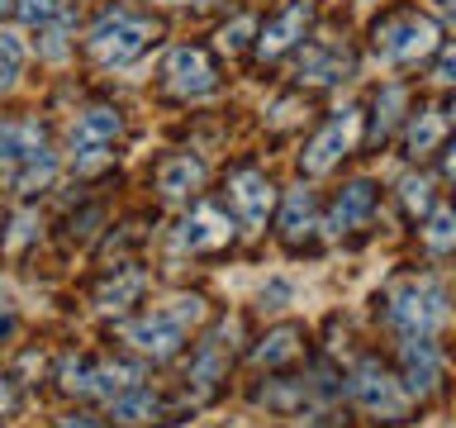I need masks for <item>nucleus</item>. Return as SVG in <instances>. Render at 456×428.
Here are the masks:
<instances>
[{
    "label": "nucleus",
    "instance_id": "f257e3e1",
    "mask_svg": "<svg viewBox=\"0 0 456 428\" xmlns=\"http://www.w3.org/2000/svg\"><path fill=\"white\" fill-rule=\"evenodd\" d=\"M152 38H157V29L148 20L114 10V14H105V20L91 29V57H95L100 67H128L134 57L148 53Z\"/></svg>",
    "mask_w": 456,
    "mask_h": 428
},
{
    "label": "nucleus",
    "instance_id": "f03ea898",
    "mask_svg": "<svg viewBox=\"0 0 456 428\" xmlns=\"http://www.w3.org/2000/svg\"><path fill=\"white\" fill-rule=\"evenodd\" d=\"M442 319H447V295L437 281H404L390 295V324L404 338H428Z\"/></svg>",
    "mask_w": 456,
    "mask_h": 428
},
{
    "label": "nucleus",
    "instance_id": "7ed1b4c3",
    "mask_svg": "<svg viewBox=\"0 0 456 428\" xmlns=\"http://www.w3.org/2000/svg\"><path fill=\"white\" fill-rule=\"evenodd\" d=\"M437 48V24L423 14H395V20L376 24V53L385 62H419Z\"/></svg>",
    "mask_w": 456,
    "mask_h": 428
},
{
    "label": "nucleus",
    "instance_id": "20e7f679",
    "mask_svg": "<svg viewBox=\"0 0 456 428\" xmlns=\"http://www.w3.org/2000/svg\"><path fill=\"white\" fill-rule=\"evenodd\" d=\"M119 110H110V105H95V110H86L77 128H71V162H77V171H95V167H105V157L114 148V138H119Z\"/></svg>",
    "mask_w": 456,
    "mask_h": 428
},
{
    "label": "nucleus",
    "instance_id": "39448f33",
    "mask_svg": "<svg viewBox=\"0 0 456 428\" xmlns=\"http://www.w3.org/2000/svg\"><path fill=\"white\" fill-rule=\"evenodd\" d=\"M352 395H356V405H362L366 414H380V419H404V409H409V399H404V391H399V381H395L380 362L356 366Z\"/></svg>",
    "mask_w": 456,
    "mask_h": 428
},
{
    "label": "nucleus",
    "instance_id": "423d86ee",
    "mask_svg": "<svg viewBox=\"0 0 456 428\" xmlns=\"http://www.w3.org/2000/svg\"><path fill=\"white\" fill-rule=\"evenodd\" d=\"M352 138H356V110H342L338 119L328 124L323 134H319V138H314L309 148H305V157H299V167H305L309 177H323V171H333V162H338V157L352 148Z\"/></svg>",
    "mask_w": 456,
    "mask_h": 428
},
{
    "label": "nucleus",
    "instance_id": "0eeeda50",
    "mask_svg": "<svg viewBox=\"0 0 456 428\" xmlns=\"http://www.w3.org/2000/svg\"><path fill=\"white\" fill-rule=\"evenodd\" d=\"M124 338L134 342L138 352H148V357H157V362H167V357H176L181 352V338H185V328L171 319L167 309H157V314H148V319H134L124 328Z\"/></svg>",
    "mask_w": 456,
    "mask_h": 428
},
{
    "label": "nucleus",
    "instance_id": "6e6552de",
    "mask_svg": "<svg viewBox=\"0 0 456 428\" xmlns=\"http://www.w3.org/2000/svg\"><path fill=\"white\" fill-rule=\"evenodd\" d=\"M228 200H233L238 219L248 228H262L271 205H276V185H271L262 171H238L233 181H228Z\"/></svg>",
    "mask_w": 456,
    "mask_h": 428
},
{
    "label": "nucleus",
    "instance_id": "1a4fd4ad",
    "mask_svg": "<svg viewBox=\"0 0 456 428\" xmlns=\"http://www.w3.org/2000/svg\"><path fill=\"white\" fill-rule=\"evenodd\" d=\"M167 86L176 95H205V91H214V67H209L205 48H171V57H167Z\"/></svg>",
    "mask_w": 456,
    "mask_h": 428
},
{
    "label": "nucleus",
    "instance_id": "9d476101",
    "mask_svg": "<svg viewBox=\"0 0 456 428\" xmlns=\"http://www.w3.org/2000/svg\"><path fill=\"white\" fill-rule=\"evenodd\" d=\"M228 238H233V224L214 205H195L191 219L181 224V248H191V252H219Z\"/></svg>",
    "mask_w": 456,
    "mask_h": 428
},
{
    "label": "nucleus",
    "instance_id": "9b49d317",
    "mask_svg": "<svg viewBox=\"0 0 456 428\" xmlns=\"http://www.w3.org/2000/svg\"><path fill=\"white\" fill-rule=\"evenodd\" d=\"M305 24H309V5L305 0H295L290 10H281L276 20H271L262 29V43H256V53L262 57H281V53H290L299 38H305Z\"/></svg>",
    "mask_w": 456,
    "mask_h": 428
},
{
    "label": "nucleus",
    "instance_id": "f8f14e48",
    "mask_svg": "<svg viewBox=\"0 0 456 428\" xmlns=\"http://www.w3.org/2000/svg\"><path fill=\"white\" fill-rule=\"evenodd\" d=\"M370 210H376V185L370 181H352L347 191L338 195V205H333V219H328V234H352L356 224H366L370 219Z\"/></svg>",
    "mask_w": 456,
    "mask_h": 428
},
{
    "label": "nucleus",
    "instance_id": "ddd939ff",
    "mask_svg": "<svg viewBox=\"0 0 456 428\" xmlns=\"http://www.w3.org/2000/svg\"><path fill=\"white\" fill-rule=\"evenodd\" d=\"M437 381V352L428 338H409L404 342V385L413 395H428Z\"/></svg>",
    "mask_w": 456,
    "mask_h": 428
},
{
    "label": "nucleus",
    "instance_id": "4468645a",
    "mask_svg": "<svg viewBox=\"0 0 456 428\" xmlns=\"http://www.w3.org/2000/svg\"><path fill=\"white\" fill-rule=\"evenodd\" d=\"M347 67H352V62H347V53H342L338 43H314V48H305V57H299V77H305V81H319V86L338 81Z\"/></svg>",
    "mask_w": 456,
    "mask_h": 428
},
{
    "label": "nucleus",
    "instance_id": "2eb2a0df",
    "mask_svg": "<svg viewBox=\"0 0 456 428\" xmlns=\"http://www.w3.org/2000/svg\"><path fill=\"white\" fill-rule=\"evenodd\" d=\"M200 181H205V167H200L195 157H171V162H162V171H157V191H162L167 200L195 195Z\"/></svg>",
    "mask_w": 456,
    "mask_h": 428
},
{
    "label": "nucleus",
    "instance_id": "dca6fc26",
    "mask_svg": "<svg viewBox=\"0 0 456 428\" xmlns=\"http://www.w3.org/2000/svg\"><path fill=\"white\" fill-rule=\"evenodd\" d=\"M138 295H142V271H138V267H119V271H114V276L95 291V309L119 314V309L134 305Z\"/></svg>",
    "mask_w": 456,
    "mask_h": 428
},
{
    "label": "nucleus",
    "instance_id": "f3484780",
    "mask_svg": "<svg viewBox=\"0 0 456 428\" xmlns=\"http://www.w3.org/2000/svg\"><path fill=\"white\" fill-rule=\"evenodd\" d=\"M91 395L100 399H119L128 391H138V371L124 366V362H105V366H91V385H86Z\"/></svg>",
    "mask_w": 456,
    "mask_h": 428
},
{
    "label": "nucleus",
    "instance_id": "a211bd4d",
    "mask_svg": "<svg viewBox=\"0 0 456 428\" xmlns=\"http://www.w3.org/2000/svg\"><path fill=\"white\" fill-rule=\"evenodd\" d=\"M309 234H314V195L295 191L290 200H285V210H281V238L285 243H305Z\"/></svg>",
    "mask_w": 456,
    "mask_h": 428
},
{
    "label": "nucleus",
    "instance_id": "6ab92c4d",
    "mask_svg": "<svg viewBox=\"0 0 456 428\" xmlns=\"http://www.w3.org/2000/svg\"><path fill=\"white\" fill-rule=\"evenodd\" d=\"M157 395H148V391H128V395H119L114 399V424L119 428H142L148 419H157Z\"/></svg>",
    "mask_w": 456,
    "mask_h": 428
},
{
    "label": "nucleus",
    "instance_id": "aec40b11",
    "mask_svg": "<svg viewBox=\"0 0 456 428\" xmlns=\"http://www.w3.org/2000/svg\"><path fill=\"white\" fill-rule=\"evenodd\" d=\"M442 128H447V119H442V110H423L419 119L409 124V152H413V157L433 152L437 143H442Z\"/></svg>",
    "mask_w": 456,
    "mask_h": 428
},
{
    "label": "nucleus",
    "instance_id": "412c9836",
    "mask_svg": "<svg viewBox=\"0 0 456 428\" xmlns=\"http://www.w3.org/2000/svg\"><path fill=\"white\" fill-rule=\"evenodd\" d=\"M299 352V328H276V333H266V342L256 348V362L262 366H281V362H290V357Z\"/></svg>",
    "mask_w": 456,
    "mask_h": 428
},
{
    "label": "nucleus",
    "instance_id": "4be33fe9",
    "mask_svg": "<svg viewBox=\"0 0 456 428\" xmlns=\"http://www.w3.org/2000/svg\"><path fill=\"white\" fill-rule=\"evenodd\" d=\"M24 57H28L24 53V38L0 29V91H10V86H14V77L24 71Z\"/></svg>",
    "mask_w": 456,
    "mask_h": 428
},
{
    "label": "nucleus",
    "instance_id": "5701e85b",
    "mask_svg": "<svg viewBox=\"0 0 456 428\" xmlns=\"http://www.w3.org/2000/svg\"><path fill=\"white\" fill-rule=\"evenodd\" d=\"M399 110H404V91L399 86H385L380 91V100H376V119H370V138H385L395 128V119H399Z\"/></svg>",
    "mask_w": 456,
    "mask_h": 428
},
{
    "label": "nucleus",
    "instance_id": "b1692460",
    "mask_svg": "<svg viewBox=\"0 0 456 428\" xmlns=\"http://www.w3.org/2000/svg\"><path fill=\"white\" fill-rule=\"evenodd\" d=\"M423 238H428V248H452L456 243V210H437L433 219H428V228H423Z\"/></svg>",
    "mask_w": 456,
    "mask_h": 428
},
{
    "label": "nucleus",
    "instance_id": "393cba45",
    "mask_svg": "<svg viewBox=\"0 0 456 428\" xmlns=\"http://www.w3.org/2000/svg\"><path fill=\"white\" fill-rule=\"evenodd\" d=\"M399 200H404L409 214H423V210H433V185L423 177H404L399 181Z\"/></svg>",
    "mask_w": 456,
    "mask_h": 428
},
{
    "label": "nucleus",
    "instance_id": "a878e982",
    "mask_svg": "<svg viewBox=\"0 0 456 428\" xmlns=\"http://www.w3.org/2000/svg\"><path fill=\"white\" fill-rule=\"evenodd\" d=\"M62 14V0H20V20L24 24H53Z\"/></svg>",
    "mask_w": 456,
    "mask_h": 428
},
{
    "label": "nucleus",
    "instance_id": "bb28decb",
    "mask_svg": "<svg viewBox=\"0 0 456 428\" xmlns=\"http://www.w3.org/2000/svg\"><path fill=\"white\" fill-rule=\"evenodd\" d=\"M167 314H171L181 328H191V324L205 319V300H200V295H181V300H171V305H167Z\"/></svg>",
    "mask_w": 456,
    "mask_h": 428
},
{
    "label": "nucleus",
    "instance_id": "cd10ccee",
    "mask_svg": "<svg viewBox=\"0 0 456 428\" xmlns=\"http://www.w3.org/2000/svg\"><path fill=\"white\" fill-rule=\"evenodd\" d=\"M248 38H252V20H248V14H242V20H233V24H224V34H219V43H224L228 53H238Z\"/></svg>",
    "mask_w": 456,
    "mask_h": 428
},
{
    "label": "nucleus",
    "instance_id": "c85d7f7f",
    "mask_svg": "<svg viewBox=\"0 0 456 428\" xmlns=\"http://www.w3.org/2000/svg\"><path fill=\"white\" fill-rule=\"evenodd\" d=\"M28 238H34V214H20V219H14V234H10V248L20 252Z\"/></svg>",
    "mask_w": 456,
    "mask_h": 428
},
{
    "label": "nucleus",
    "instance_id": "c756f323",
    "mask_svg": "<svg viewBox=\"0 0 456 428\" xmlns=\"http://www.w3.org/2000/svg\"><path fill=\"white\" fill-rule=\"evenodd\" d=\"M437 81H456V48H447L437 57Z\"/></svg>",
    "mask_w": 456,
    "mask_h": 428
},
{
    "label": "nucleus",
    "instance_id": "7c9ffc66",
    "mask_svg": "<svg viewBox=\"0 0 456 428\" xmlns=\"http://www.w3.org/2000/svg\"><path fill=\"white\" fill-rule=\"evenodd\" d=\"M14 409V385H10V376H0V414H10Z\"/></svg>",
    "mask_w": 456,
    "mask_h": 428
},
{
    "label": "nucleus",
    "instance_id": "2f4dec72",
    "mask_svg": "<svg viewBox=\"0 0 456 428\" xmlns=\"http://www.w3.org/2000/svg\"><path fill=\"white\" fill-rule=\"evenodd\" d=\"M57 428H100V424H95V419H62Z\"/></svg>",
    "mask_w": 456,
    "mask_h": 428
},
{
    "label": "nucleus",
    "instance_id": "473e14b6",
    "mask_svg": "<svg viewBox=\"0 0 456 428\" xmlns=\"http://www.w3.org/2000/svg\"><path fill=\"white\" fill-rule=\"evenodd\" d=\"M437 10H442V14H447V20L456 24V0H437Z\"/></svg>",
    "mask_w": 456,
    "mask_h": 428
},
{
    "label": "nucleus",
    "instance_id": "72a5a7b5",
    "mask_svg": "<svg viewBox=\"0 0 456 428\" xmlns=\"http://www.w3.org/2000/svg\"><path fill=\"white\" fill-rule=\"evenodd\" d=\"M157 5H191V0H157Z\"/></svg>",
    "mask_w": 456,
    "mask_h": 428
},
{
    "label": "nucleus",
    "instance_id": "f704fd0d",
    "mask_svg": "<svg viewBox=\"0 0 456 428\" xmlns=\"http://www.w3.org/2000/svg\"><path fill=\"white\" fill-rule=\"evenodd\" d=\"M10 5H14V0H0V14H5V10H10Z\"/></svg>",
    "mask_w": 456,
    "mask_h": 428
},
{
    "label": "nucleus",
    "instance_id": "c9c22d12",
    "mask_svg": "<svg viewBox=\"0 0 456 428\" xmlns=\"http://www.w3.org/2000/svg\"><path fill=\"white\" fill-rule=\"evenodd\" d=\"M0 305H5V285H0Z\"/></svg>",
    "mask_w": 456,
    "mask_h": 428
},
{
    "label": "nucleus",
    "instance_id": "e433bc0d",
    "mask_svg": "<svg viewBox=\"0 0 456 428\" xmlns=\"http://www.w3.org/2000/svg\"><path fill=\"white\" fill-rule=\"evenodd\" d=\"M452 119H456V110H452Z\"/></svg>",
    "mask_w": 456,
    "mask_h": 428
}]
</instances>
